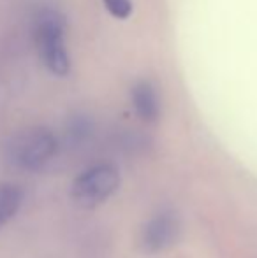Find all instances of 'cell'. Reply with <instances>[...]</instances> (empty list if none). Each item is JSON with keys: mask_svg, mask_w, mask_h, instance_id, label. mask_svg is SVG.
<instances>
[{"mask_svg": "<svg viewBox=\"0 0 257 258\" xmlns=\"http://www.w3.org/2000/svg\"><path fill=\"white\" fill-rule=\"evenodd\" d=\"M106 11L117 20H125L132 14V2L130 0H102Z\"/></svg>", "mask_w": 257, "mask_h": 258, "instance_id": "cell-7", "label": "cell"}, {"mask_svg": "<svg viewBox=\"0 0 257 258\" xmlns=\"http://www.w3.org/2000/svg\"><path fill=\"white\" fill-rule=\"evenodd\" d=\"M178 237V220L173 213H161L146 223L143 230V248L157 253L169 248Z\"/></svg>", "mask_w": 257, "mask_h": 258, "instance_id": "cell-4", "label": "cell"}, {"mask_svg": "<svg viewBox=\"0 0 257 258\" xmlns=\"http://www.w3.org/2000/svg\"><path fill=\"white\" fill-rule=\"evenodd\" d=\"M130 102L143 121L155 123L161 116V102H159V93L153 83L150 81H137L130 90Z\"/></svg>", "mask_w": 257, "mask_h": 258, "instance_id": "cell-5", "label": "cell"}, {"mask_svg": "<svg viewBox=\"0 0 257 258\" xmlns=\"http://www.w3.org/2000/svg\"><path fill=\"white\" fill-rule=\"evenodd\" d=\"M120 184L118 170L110 163H99L81 172L72 183V199L83 207L108 201Z\"/></svg>", "mask_w": 257, "mask_h": 258, "instance_id": "cell-3", "label": "cell"}, {"mask_svg": "<svg viewBox=\"0 0 257 258\" xmlns=\"http://www.w3.org/2000/svg\"><path fill=\"white\" fill-rule=\"evenodd\" d=\"M23 202V190L18 184L0 183V230L16 216Z\"/></svg>", "mask_w": 257, "mask_h": 258, "instance_id": "cell-6", "label": "cell"}, {"mask_svg": "<svg viewBox=\"0 0 257 258\" xmlns=\"http://www.w3.org/2000/svg\"><path fill=\"white\" fill-rule=\"evenodd\" d=\"M59 143L46 126L21 128L9 137L6 144L7 160L21 170H39L55 156Z\"/></svg>", "mask_w": 257, "mask_h": 258, "instance_id": "cell-2", "label": "cell"}, {"mask_svg": "<svg viewBox=\"0 0 257 258\" xmlns=\"http://www.w3.org/2000/svg\"><path fill=\"white\" fill-rule=\"evenodd\" d=\"M34 39L44 67L53 76L64 78L71 69L65 41L64 16L53 7H42L34 20Z\"/></svg>", "mask_w": 257, "mask_h": 258, "instance_id": "cell-1", "label": "cell"}]
</instances>
